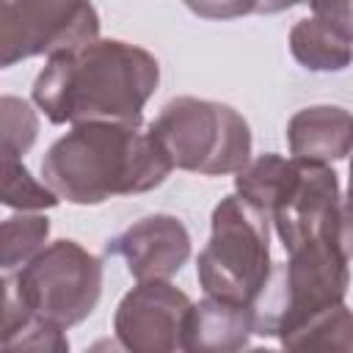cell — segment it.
I'll return each instance as SVG.
<instances>
[{
  "label": "cell",
  "mask_w": 353,
  "mask_h": 353,
  "mask_svg": "<svg viewBox=\"0 0 353 353\" xmlns=\"http://www.w3.org/2000/svg\"><path fill=\"white\" fill-rule=\"evenodd\" d=\"M350 309L342 303L320 312L309 323H303L298 331H292L287 339H281L290 350H350Z\"/></svg>",
  "instance_id": "cell-15"
},
{
  "label": "cell",
  "mask_w": 353,
  "mask_h": 353,
  "mask_svg": "<svg viewBox=\"0 0 353 353\" xmlns=\"http://www.w3.org/2000/svg\"><path fill=\"white\" fill-rule=\"evenodd\" d=\"M234 188L270 218L287 251L309 240H350L347 204L331 165L268 152L237 171Z\"/></svg>",
  "instance_id": "cell-3"
},
{
  "label": "cell",
  "mask_w": 353,
  "mask_h": 353,
  "mask_svg": "<svg viewBox=\"0 0 353 353\" xmlns=\"http://www.w3.org/2000/svg\"><path fill=\"white\" fill-rule=\"evenodd\" d=\"M105 251L121 256L138 281L171 279L190 256V234L174 215H146L108 240Z\"/></svg>",
  "instance_id": "cell-11"
},
{
  "label": "cell",
  "mask_w": 353,
  "mask_h": 353,
  "mask_svg": "<svg viewBox=\"0 0 353 353\" xmlns=\"http://www.w3.org/2000/svg\"><path fill=\"white\" fill-rule=\"evenodd\" d=\"M3 350H52V353H63V350H69V339L63 336V328L30 314V320L3 345Z\"/></svg>",
  "instance_id": "cell-17"
},
{
  "label": "cell",
  "mask_w": 353,
  "mask_h": 353,
  "mask_svg": "<svg viewBox=\"0 0 353 353\" xmlns=\"http://www.w3.org/2000/svg\"><path fill=\"white\" fill-rule=\"evenodd\" d=\"M99 14L88 0H0V69L97 39Z\"/></svg>",
  "instance_id": "cell-8"
},
{
  "label": "cell",
  "mask_w": 353,
  "mask_h": 353,
  "mask_svg": "<svg viewBox=\"0 0 353 353\" xmlns=\"http://www.w3.org/2000/svg\"><path fill=\"white\" fill-rule=\"evenodd\" d=\"M287 143L292 157L331 165L350 154L353 127L350 113L336 105H314L298 110L287 124Z\"/></svg>",
  "instance_id": "cell-13"
},
{
  "label": "cell",
  "mask_w": 353,
  "mask_h": 353,
  "mask_svg": "<svg viewBox=\"0 0 353 353\" xmlns=\"http://www.w3.org/2000/svg\"><path fill=\"white\" fill-rule=\"evenodd\" d=\"M14 287L33 317L66 331L94 312L102 295V262L74 240H55L22 265Z\"/></svg>",
  "instance_id": "cell-7"
},
{
  "label": "cell",
  "mask_w": 353,
  "mask_h": 353,
  "mask_svg": "<svg viewBox=\"0 0 353 353\" xmlns=\"http://www.w3.org/2000/svg\"><path fill=\"white\" fill-rule=\"evenodd\" d=\"M171 160L152 132L119 121H83L58 138L44 160V185L72 204H102L165 182Z\"/></svg>",
  "instance_id": "cell-2"
},
{
  "label": "cell",
  "mask_w": 353,
  "mask_h": 353,
  "mask_svg": "<svg viewBox=\"0 0 353 353\" xmlns=\"http://www.w3.org/2000/svg\"><path fill=\"white\" fill-rule=\"evenodd\" d=\"M270 268V218L240 196L221 199L212 210L210 243L196 265L204 292L254 303Z\"/></svg>",
  "instance_id": "cell-6"
},
{
  "label": "cell",
  "mask_w": 353,
  "mask_h": 353,
  "mask_svg": "<svg viewBox=\"0 0 353 353\" xmlns=\"http://www.w3.org/2000/svg\"><path fill=\"white\" fill-rule=\"evenodd\" d=\"M190 306V298L165 279H143L121 298L113 331L121 347L132 353L182 350Z\"/></svg>",
  "instance_id": "cell-9"
},
{
  "label": "cell",
  "mask_w": 353,
  "mask_h": 353,
  "mask_svg": "<svg viewBox=\"0 0 353 353\" xmlns=\"http://www.w3.org/2000/svg\"><path fill=\"white\" fill-rule=\"evenodd\" d=\"M350 240H309L290 251V262L270 268L262 292L254 298V334L287 339L320 312L347 295Z\"/></svg>",
  "instance_id": "cell-4"
},
{
  "label": "cell",
  "mask_w": 353,
  "mask_h": 353,
  "mask_svg": "<svg viewBox=\"0 0 353 353\" xmlns=\"http://www.w3.org/2000/svg\"><path fill=\"white\" fill-rule=\"evenodd\" d=\"M292 6H309L314 11V17H325V19H334L339 25L350 28V0H256L254 11L256 14H279Z\"/></svg>",
  "instance_id": "cell-18"
},
{
  "label": "cell",
  "mask_w": 353,
  "mask_h": 353,
  "mask_svg": "<svg viewBox=\"0 0 353 353\" xmlns=\"http://www.w3.org/2000/svg\"><path fill=\"white\" fill-rule=\"evenodd\" d=\"M30 320L28 306L22 303L14 279H3L0 276V347Z\"/></svg>",
  "instance_id": "cell-19"
},
{
  "label": "cell",
  "mask_w": 353,
  "mask_h": 353,
  "mask_svg": "<svg viewBox=\"0 0 353 353\" xmlns=\"http://www.w3.org/2000/svg\"><path fill=\"white\" fill-rule=\"evenodd\" d=\"M36 135L39 116L30 102L19 97H0V204L19 212L50 210L61 201L22 163V154L36 143Z\"/></svg>",
  "instance_id": "cell-10"
},
{
  "label": "cell",
  "mask_w": 353,
  "mask_h": 353,
  "mask_svg": "<svg viewBox=\"0 0 353 353\" xmlns=\"http://www.w3.org/2000/svg\"><path fill=\"white\" fill-rule=\"evenodd\" d=\"M201 19H237L254 11L256 0H182Z\"/></svg>",
  "instance_id": "cell-20"
},
{
  "label": "cell",
  "mask_w": 353,
  "mask_h": 353,
  "mask_svg": "<svg viewBox=\"0 0 353 353\" xmlns=\"http://www.w3.org/2000/svg\"><path fill=\"white\" fill-rule=\"evenodd\" d=\"M254 334V309L251 303H237L226 298L207 295L193 303L185 323L182 350L199 353H229L248 345Z\"/></svg>",
  "instance_id": "cell-12"
},
{
  "label": "cell",
  "mask_w": 353,
  "mask_h": 353,
  "mask_svg": "<svg viewBox=\"0 0 353 353\" xmlns=\"http://www.w3.org/2000/svg\"><path fill=\"white\" fill-rule=\"evenodd\" d=\"M292 58L312 72H336L350 63V28L325 17L301 19L290 30Z\"/></svg>",
  "instance_id": "cell-14"
},
{
  "label": "cell",
  "mask_w": 353,
  "mask_h": 353,
  "mask_svg": "<svg viewBox=\"0 0 353 353\" xmlns=\"http://www.w3.org/2000/svg\"><path fill=\"white\" fill-rule=\"evenodd\" d=\"M160 83L157 58L119 39H91L52 52L33 83V102L52 124L119 121L141 127Z\"/></svg>",
  "instance_id": "cell-1"
},
{
  "label": "cell",
  "mask_w": 353,
  "mask_h": 353,
  "mask_svg": "<svg viewBox=\"0 0 353 353\" xmlns=\"http://www.w3.org/2000/svg\"><path fill=\"white\" fill-rule=\"evenodd\" d=\"M50 234V221L39 212H17L0 221V270L22 268Z\"/></svg>",
  "instance_id": "cell-16"
},
{
  "label": "cell",
  "mask_w": 353,
  "mask_h": 353,
  "mask_svg": "<svg viewBox=\"0 0 353 353\" xmlns=\"http://www.w3.org/2000/svg\"><path fill=\"white\" fill-rule=\"evenodd\" d=\"M174 168L221 176L251 160L248 121L229 105L196 97L171 99L149 127Z\"/></svg>",
  "instance_id": "cell-5"
}]
</instances>
